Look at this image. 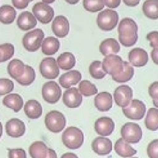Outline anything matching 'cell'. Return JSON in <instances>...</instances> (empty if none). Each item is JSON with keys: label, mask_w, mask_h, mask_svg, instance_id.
Returning a JSON list of instances; mask_svg holds the SVG:
<instances>
[{"label": "cell", "mask_w": 158, "mask_h": 158, "mask_svg": "<svg viewBox=\"0 0 158 158\" xmlns=\"http://www.w3.org/2000/svg\"><path fill=\"white\" fill-rule=\"evenodd\" d=\"M62 139L67 148L75 149L81 146L84 141V136L80 129L75 127H70L63 132Z\"/></svg>", "instance_id": "cell-1"}, {"label": "cell", "mask_w": 158, "mask_h": 158, "mask_svg": "<svg viewBox=\"0 0 158 158\" xmlns=\"http://www.w3.org/2000/svg\"><path fill=\"white\" fill-rule=\"evenodd\" d=\"M118 13L114 10L106 9L98 15L97 23L100 29L104 31H110L117 25Z\"/></svg>", "instance_id": "cell-2"}, {"label": "cell", "mask_w": 158, "mask_h": 158, "mask_svg": "<svg viewBox=\"0 0 158 158\" xmlns=\"http://www.w3.org/2000/svg\"><path fill=\"white\" fill-rule=\"evenodd\" d=\"M44 34L42 30L37 28L27 33L23 39L22 43L26 50L30 52L37 51L42 44Z\"/></svg>", "instance_id": "cell-3"}, {"label": "cell", "mask_w": 158, "mask_h": 158, "mask_svg": "<svg viewBox=\"0 0 158 158\" xmlns=\"http://www.w3.org/2000/svg\"><path fill=\"white\" fill-rule=\"evenodd\" d=\"M44 122L46 128L50 131L58 133L65 127L66 120L65 116L60 112L51 110L46 115Z\"/></svg>", "instance_id": "cell-4"}, {"label": "cell", "mask_w": 158, "mask_h": 158, "mask_svg": "<svg viewBox=\"0 0 158 158\" xmlns=\"http://www.w3.org/2000/svg\"><path fill=\"white\" fill-rule=\"evenodd\" d=\"M102 67L106 73L111 76L117 75L123 70V61L117 55L113 54H108L104 58Z\"/></svg>", "instance_id": "cell-5"}, {"label": "cell", "mask_w": 158, "mask_h": 158, "mask_svg": "<svg viewBox=\"0 0 158 158\" xmlns=\"http://www.w3.org/2000/svg\"><path fill=\"white\" fill-rule=\"evenodd\" d=\"M122 138L129 143H137L142 138V130L139 125L134 122L125 123L120 130Z\"/></svg>", "instance_id": "cell-6"}, {"label": "cell", "mask_w": 158, "mask_h": 158, "mask_svg": "<svg viewBox=\"0 0 158 158\" xmlns=\"http://www.w3.org/2000/svg\"><path fill=\"white\" fill-rule=\"evenodd\" d=\"M123 113L128 118L139 120L143 118L146 112V106L140 100H131L128 105L122 109Z\"/></svg>", "instance_id": "cell-7"}, {"label": "cell", "mask_w": 158, "mask_h": 158, "mask_svg": "<svg viewBox=\"0 0 158 158\" xmlns=\"http://www.w3.org/2000/svg\"><path fill=\"white\" fill-rule=\"evenodd\" d=\"M32 12L39 22L44 24L49 23L54 15L53 9L43 2L36 3L33 6Z\"/></svg>", "instance_id": "cell-8"}, {"label": "cell", "mask_w": 158, "mask_h": 158, "mask_svg": "<svg viewBox=\"0 0 158 158\" xmlns=\"http://www.w3.org/2000/svg\"><path fill=\"white\" fill-rule=\"evenodd\" d=\"M62 91L59 85L54 81L45 83L42 88L43 98L50 104L57 102L60 98Z\"/></svg>", "instance_id": "cell-9"}, {"label": "cell", "mask_w": 158, "mask_h": 158, "mask_svg": "<svg viewBox=\"0 0 158 158\" xmlns=\"http://www.w3.org/2000/svg\"><path fill=\"white\" fill-rule=\"evenodd\" d=\"M40 70L42 76L47 79L57 78L60 72L57 61L53 57L43 59L40 64Z\"/></svg>", "instance_id": "cell-10"}, {"label": "cell", "mask_w": 158, "mask_h": 158, "mask_svg": "<svg viewBox=\"0 0 158 158\" xmlns=\"http://www.w3.org/2000/svg\"><path fill=\"white\" fill-rule=\"evenodd\" d=\"M133 98L131 88L126 85L118 86L114 91V98L117 106L125 107L128 105Z\"/></svg>", "instance_id": "cell-11"}, {"label": "cell", "mask_w": 158, "mask_h": 158, "mask_svg": "<svg viewBox=\"0 0 158 158\" xmlns=\"http://www.w3.org/2000/svg\"><path fill=\"white\" fill-rule=\"evenodd\" d=\"M63 102L69 108H77L82 102V96L76 88L67 89L63 94Z\"/></svg>", "instance_id": "cell-12"}, {"label": "cell", "mask_w": 158, "mask_h": 158, "mask_svg": "<svg viewBox=\"0 0 158 158\" xmlns=\"http://www.w3.org/2000/svg\"><path fill=\"white\" fill-rule=\"evenodd\" d=\"M115 123L110 117H102L98 118L94 123L96 132L103 136H109L113 132Z\"/></svg>", "instance_id": "cell-13"}, {"label": "cell", "mask_w": 158, "mask_h": 158, "mask_svg": "<svg viewBox=\"0 0 158 158\" xmlns=\"http://www.w3.org/2000/svg\"><path fill=\"white\" fill-rule=\"evenodd\" d=\"M69 22L65 16L59 15L54 18L52 23V30L56 36L65 37L69 32Z\"/></svg>", "instance_id": "cell-14"}, {"label": "cell", "mask_w": 158, "mask_h": 158, "mask_svg": "<svg viewBox=\"0 0 158 158\" xmlns=\"http://www.w3.org/2000/svg\"><path fill=\"white\" fill-rule=\"evenodd\" d=\"M6 133L10 137L19 138L25 132V125L23 122L19 118H11L6 124Z\"/></svg>", "instance_id": "cell-15"}, {"label": "cell", "mask_w": 158, "mask_h": 158, "mask_svg": "<svg viewBox=\"0 0 158 158\" xmlns=\"http://www.w3.org/2000/svg\"><path fill=\"white\" fill-rule=\"evenodd\" d=\"M130 62L135 67L144 66L148 61V54L143 49L136 48L131 49L128 54Z\"/></svg>", "instance_id": "cell-16"}, {"label": "cell", "mask_w": 158, "mask_h": 158, "mask_svg": "<svg viewBox=\"0 0 158 158\" xmlns=\"http://www.w3.org/2000/svg\"><path fill=\"white\" fill-rule=\"evenodd\" d=\"M92 149L98 155L109 154L112 149L111 141L104 137H97L92 143Z\"/></svg>", "instance_id": "cell-17"}, {"label": "cell", "mask_w": 158, "mask_h": 158, "mask_svg": "<svg viewBox=\"0 0 158 158\" xmlns=\"http://www.w3.org/2000/svg\"><path fill=\"white\" fill-rule=\"evenodd\" d=\"M37 24L35 15L28 11L22 12L17 20V25L22 30H28L33 28Z\"/></svg>", "instance_id": "cell-18"}, {"label": "cell", "mask_w": 158, "mask_h": 158, "mask_svg": "<svg viewBox=\"0 0 158 158\" xmlns=\"http://www.w3.org/2000/svg\"><path fill=\"white\" fill-rule=\"evenodd\" d=\"M94 106L101 112L109 110L112 106V98L108 92H101L94 98Z\"/></svg>", "instance_id": "cell-19"}, {"label": "cell", "mask_w": 158, "mask_h": 158, "mask_svg": "<svg viewBox=\"0 0 158 158\" xmlns=\"http://www.w3.org/2000/svg\"><path fill=\"white\" fill-rule=\"evenodd\" d=\"M81 79V74L78 70H70L62 74L59 81L60 85L64 88H69L72 85L77 84Z\"/></svg>", "instance_id": "cell-20"}, {"label": "cell", "mask_w": 158, "mask_h": 158, "mask_svg": "<svg viewBox=\"0 0 158 158\" xmlns=\"http://www.w3.org/2000/svg\"><path fill=\"white\" fill-rule=\"evenodd\" d=\"M42 107L36 100L28 101L24 106V112L26 115L31 119L38 118L42 115Z\"/></svg>", "instance_id": "cell-21"}, {"label": "cell", "mask_w": 158, "mask_h": 158, "mask_svg": "<svg viewBox=\"0 0 158 158\" xmlns=\"http://www.w3.org/2000/svg\"><path fill=\"white\" fill-rule=\"evenodd\" d=\"M2 103L7 107L12 109L15 112H18L23 106V101L19 94L12 93L5 96L2 100Z\"/></svg>", "instance_id": "cell-22"}, {"label": "cell", "mask_w": 158, "mask_h": 158, "mask_svg": "<svg viewBox=\"0 0 158 158\" xmlns=\"http://www.w3.org/2000/svg\"><path fill=\"white\" fill-rule=\"evenodd\" d=\"M138 26L133 19L130 18H124L120 22L118 27L119 35H129L137 33Z\"/></svg>", "instance_id": "cell-23"}, {"label": "cell", "mask_w": 158, "mask_h": 158, "mask_svg": "<svg viewBox=\"0 0 158 158\" xmlns=\"http://www.w3.org/2000/svg\"><path fill=\"white\" fill-rule=\"evenodd\" d=\"M49 149L43 141H35L29 147L28 152L33 158H44L48 157Z\"/></svg>", "instance_id": "cell-24"}, {"label": "cell", "mask_w": 158, "mask_h": 158, "mask_svg": "<svg viewBox=\"0 0 158 158\" xmlns=\"http://www.w3.org/2000/svg\"><path fill=\"white\" fill-rule=\"evenodd\" d=\"M116 153L122 157H131L136 153V151L133 149L123 138H119L114 145Z\"/></svg>", "instance_id": "cell-25"}, {"label": "cell", "mask_w": 158, "mask_h": 158, "mask_svg": "<svg viewBox=\"0 0 158 158\" xmlns=\"http://www.w3.org/2000/svg\"><path fill=\"white\" fill-rule=\"evenodd\" d=\"M99 51L104 56L116 54L120 51V45L114 38H107L101 42L99 46Z\"/></svg>", "instance_id": "cell-26"}, {"label": "cell", "mask_w": 158, "mask_h": 158, "mask_svg": "<svg viewBox=\"0 0 158 158\" xmlns=\"http://www.w3.org/2000/svg\"><path fill=\"white\" fill-rule=\"evenodd\" d=\"M42 52L46 55H52L57 52L60 48V42L56 38L49 36L46 38L42 44Z\"/></svg>", "instance_id": "cell-27"}, {"label": "cell", "mask_w": 158, "mask_h": 158, "mask_svg": "<svg viewBox=\"0 0 158 158\" xmlns=\"http://www.w3.org/2000/svg\"><path fill=\"white\" fill-rule=\"evenodd\" d=\"M25 71V64L19 59L12 60L7 65V72L9 75L17 80L21 77Z\"/></svg>", "instance_id": "cell-28"}, {"label": "cell", "mask_w": 158, "mask_h": 158, "mask_svg": "<svg viewBox=\"0 0 158 158\" xmlns=\"http://www.w3.org/2000/svg\"><path fill=\"white\" fill-rule=\"evenodd\" d=\"M58 66L64 70L72 69L75 65L76 60L74 55L71 52H65L61 54L57 59Z\"/></svg>", "instance_id": "cell-29"}, {"label": "cell", "mask_w": 158, "mask_h": 158, "mask_svg": "<svg viewBox=\"0 0 158 158\" xmlns=\"http://www.w3.org/2000/svg\"><path fill=\"white\" fill-rule=\"evenodd\" d=\"M144 14L149 19H158V0H146L142 7Z\"/></svg>", "instance_id": "cell-30"}, {"label": "cell", "mask_w": 158, "mask_h": 158, "mask_svg": "<svg viewBox=\"0 0 158 158\" xmlns=\"http://www.w3.org/2000/svg\"><path fill=\"white\" fill-rule=\"evenodd\" d=\"M16 16V10L10 5H3L0 7V22L4 24L12 23Z\"/></svg>", "instance_id": "cell-31"}, {"label": "cell", "mask_w": 158, "mask_h": 158, "mask_svg": "<svg viewBox=\"0 0 158 158\" xmlns=\"http://www.w3.org/2000/svg\"><path fill=\"white\" fill-rule=\"evenodd\" d=\"M134 75L133 67L127 62L123 61V70L119 74L112 76V79L118 83H125L130 80Z\"/></svg>", "instance_id": "cell-32"}, {"label": "cell", "mask_w": 158, "mask_h": 158, "mask_svg": "<svg viewBox=\"0 0 158 158\" xmlns=\"http://www.w3.org/2000/svg\"><path fill=\"white\" fill-rule=\"evenodd\" d=\"M144 123L148 130L152 131L158 130V109L151 108L148 110Z\"/></svg>", "instance_id": "cell-33"}, {"label": "cell", "mask_w": 158, "mask_h": 158, "mask_svg": "<svg viewBox=\"0 0 158 158\" xmlns=\"http://www.w3.org/2000/svg\"><path fill=\"white\" fill-rule=\"evenodd\" d=\"M36 78V73L34 69L28 65H25V71L23 75L16 80L20 85L28 86L31 84Z\"/></svg>", "instance_id": "cell-34"}, {"label": "cell", "mask_w": 158, "mask_h": 158, "mask_svg": "<svg viewBox=\"0 0 158 158\" xmlns=\"http://www.w3.org/2000/svg\"><path fill=\"white\" fill-rule=\"evenodd\" d=\"M78 88L81 94L85 96H91L98 93L96 86L88 80H82L79 84Z\"/></svg>", "instance_id": "cell-35"}, {"label": "cell", "mask_w": 158, "mask_h": 158, "mask_svg": "<svg viewBox=\"0 0 158 158\" xmlns=\"http://www.w3.org/2000/svg\"><path fill=\"white\" fill-rule=\"evenodd\" d=\"M89 72L91 76L96 79L103 78L106 75L102 69V62L99 60H95L90 64Z\"/></svg>", "instance_id": "cell-36"}, {"label": "cell", "mask_w": 158, "mask_h": 158, "mask_svg": "<svg viewBox=\"0 0 158 158\" xmlns=\"http://www.w3.org/2000/svg\"><path fill=\"white\" fill-rule=\"evenodd\" d=\"M83 7L91 12H96L104 7V0H83Z\"/></svg>", "instance_id": "cell-37"}, {"label": "cell", "mask_w": 158, "mask_h": 158, "mask_svg": "<svg viewBox=\"0 0 158 158\" xmlns=\"http://www.w3.org/2000/svg\"><path fill=\"white\" fill-rule=\"evenodd\" d=\"M0 49L2 54V62L10 59L14 54V47L10 43H4L0 45Z\"/></svg>", "instance_id": "cell-38"}, {"label": "cell", "mask_w": 158, "mask_h": 158, "mask_svg": "<svg viewBox=\"0 0 158 158\" xmlns=\"http://www.w3.org/2000/svg\"><path fill=\"white\" fill-rule=\"evenodd\" d=\"M118 40L120 43L124 46L130 47L134 45L138 40L137 33L129 35H123L118 34Z\"/></svg>", "instance_id": "cell-39"}, {"label": "cell", "mask_w": 158, "mask_h": 158, "mask_svg": "<svg viewBox=\"0 0 158 158\" xmlns=\"http://www.w3.org/2000/svg\"><path fill=\"white\" fill-rule=\"evenodd\" d=\"M14 87V83L8 78H0V96L11 92Z\"/></svg>", "instance_id": "cell-40"}, {"label": "cell", "mask_w": 158, "mask_h": 158, "mask_svg": "<svg viewBox=\"0 0 158 158\" xmlns=\"http://www.w3.org/2000/svg\"><path fill=\"white\" fill-rule=\"evenodd\" d=\"M147 154L149 157L158 158V139L153 140L148 144Z\"/></svg>", "instance_id": "cell-41"}, {"label": "cell", "mask_w": 158, "mask_h": 158, "mask_svg": "<svg viewBox=\"0 0 158 158\" xmlns=\"http://www.w3.org/2000/svg\"><path fill=\"white\" fill-rule=\"evenodd\" d=\"M9 151V157H19L26 158L27 155L24 149L21 148L17 149H7Z\"/></svg>", "instance_id": "cell-42"}, {"label": "cell", "mask_w": 158, "mask_h": 158, "mask_svg": "<svg viewBox=\"0 0 158 158\" xmlns=\"http://www.w3.org/2000/svg\"><path fill=\"white\" fill-rule=\"evenodd\" d=\"M147 40L149 41V45L152 48L158 47V31H153L149 33L146 36Z\"/></svg>", "instance_id": "cell-43"}, {"label": "cell", "mask_w": 158, "mask_h": 158, "mask_svg": "<svg viewBox=\"0 0 158 158\" xmlns=\"http://www.w3.org/2000/svg\"><path fill=\"white\" fill-rule=\"evenodd\" d=\"M149 96L155 100L158 101V81H155L150 85L148 88Z\"/></svg>", "instance_id": "cell-44"}, {"label": "cell", "mask_w": 158, "mask_h": 158, "mask_svg": "<svg viewBox=\"0 0 158 158\" xmlns=\"http://www.w3.org/2000/svg\"><path fill=\"white\" fill-rule=\"evenodd\" d=\"M30 1V0H12L14 6L18 9H24L26 8Z\"/></svg>", "instance_id": "cell-45"}, {"label": "cell", "mask_w": 158, "mask_h": 158, "mask_svg": "<svg viewBox=\"0 0 158 158\" xmlns=\"http://www.w3.org/2000/svg\"><path fill=\"white\" fill-rule=\"evenodd\" d=\"M104 4L109 8H116L120 4L121 0H104Z\"/></svg>", "instance_id": "cell-46"}, {"label": "cell", "mask_w": 158, "mask_h": 158, "mask_svg": "<svg viewBox=\"0 0 158 158\" xmlns=\"http://www.w3.org/2000/svg\"><path fill=\"white\" fill-rule=\"evenodd\" d=\"M151 58L153 62L156 64L158 65V47L152 49L151 52Z\"/></svg>", "instance_id": "cell-47"}, {"label": "cell", "mask_w": 158, "mask_h": 158, "mask_svg": "<svg viewBox=\"0 0 158 158\" xmlns=\"http://www.w3.org/2000/svg\"><path fill=\"white\" fill-rule=\"evenodd\" d=\"M123 1L127 6L134 7L139 3L140 0H123Z\"/></svg>", "instance_id": "cell-48"}, {"label": "cell", "mask_w": 158, "mask_h": 158, "mask_svg": "<svg viewBox=\"0 0 158 158\" xmlns=\"http://www.w3.org/2000/svg\"><path fill=\"white\" fill-rule=\"evenodd\" d=\"M78 156L72 152H67L65 154H64V155H62L61 156L62 158L65 157V158H73V157H77Z\"/></svg>", "instance_id": "cell-49"}, {"label": "cell", "mask_w": 158, "mask_h": 158, "mask_svg": "<svg viewBox=\"0 0 158 158\" xmlns=\"http://www.w3.org/2000/svg\"><path fill=\"white\" fill-rule=\"evenodd\" d=\"M67 2H68L70 4L73 5V4H77L80 0H65Z\"/></svg>", "instance_id": "cell-50"}, {"label": "cell", "mask_w": 158, "mask_h": 158, "mask_svg": "<svg viewBox=\"0 0 158 158\" xmlns=\"http://www.w3.org/2000/svg\"><path fill=\"white\" fill-rule=\"evenodd\" d=\"M43 2L46 4H51L55 1V0H42Z\"/></svg>", "instance_id": "cell-51"}, {"label": "cell", "mask_w": 158, "mask_h": 158, "mask_svg": "<svg viewBox=\"0 0 158 158\" xmlns=\"http://www.w3.org/2000/svg\"><path fill=\"white\" fill-rule=\"evenodd\" d=\"M153 102V104L154 106H156V107L158 108V101L157 100H155V99H153L152 101Z\"/></svg>", "instance_id": "cell-52"}, {"label": "cell", "mask_w": 158, "mask_h": 158, "mask_svg": "<svg viewBox=\"0 0 158 158\" xmlns=\"http://www.w3.org/2000/svg\"><path fill=\"white\" fill-rule=\"evenodd\" d=\"M2 123L0 122V138L2 136Z\"/></svg>", "instance_id": "cell-53"}, {"label": "cell", "mask_w": 158, "mask_h": 158, "mask_svg": "<svg viewBox=\"0 0 158 158\" xmlns=\"http://www.w3.org/2000/svg\"><path fill=\"white\" fill-rule=\"evenodd\" d=\"M2 54L1 51L0 49V63L2 62Z\"/></svg>", "instance_id": "cell-54"}, {"label": "cell", "mask_w": 158, "mask_h": 158, "mask_svg": "<svg viewBox=\"0 0 158 158\" xmlns=\"http://www.w3.org/2000/svg\"><path fill=\"white\" fill-rule=\"evenodd\" d=\"M30 1H33V0H30Z\"/></svg>", "instance_id": "cell-55"}]
</instances>
